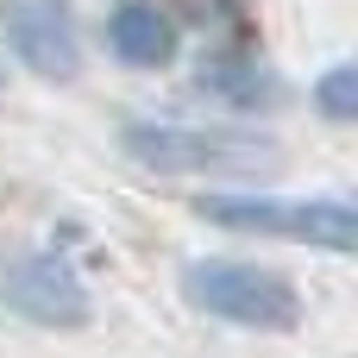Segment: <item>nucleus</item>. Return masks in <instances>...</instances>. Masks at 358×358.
Segmentation results:
<instances>
[{"label":"nucleus","mask_w":358,"mask_h":358,"mask_svg":"<svg viewBox=\"0 0 358 358\" xmlns=\"http://www.w3.org/2000/svg\"><path fill=\"white\" fill-rule=\"evenodd\" d=\"M120 145L138 170L157 176H245L258 164H277V138L239 132V126H176V120H126Z\"/></svg>","instance_id":"1"},{"label":"nucleus","mask_w":358,"mask_h":358,"mask_svg":"<svg viewBox=\"0 0 358 358\" xmlns=\"http://www.w3.org/2000/svg\"><path fill=\"white\" fill-rule=\"evenodd\" d=\"M201 220L227 227V233H264V239H289V245H321V252H358V208L315 195H201L195 201Z\"/></svg>","instance_id":"2"},{"label":"nucleus","mask_w":358,"mask_h":358,"mask_svg":"<svg viewBox=\"0 0 358 358\" xmlns=\"http://www.w3.org/2000/svg\"><path fill=\"white\" fill-rule=\"evenodd\" d=\"M182 296H189V308H201L227 327H252V334H289L302 321V296L277 271H258L239 258H195L182 271Z\"/></svg>","instance_id":"3"},{"label":"nucleus","mask_w":358,"mask_h":358,"mask_svg":"<svg viewBox=\"0 0 358 358\" xmlns=\"http://www.w3.org/2000/svg\"><path fill=\"white\" fill-rule=\"evenodd\" d=\"M0 302H6L13 315H25L31 327H82V321L94 315L82 277H76L69 258H57V252H25V258H13V264L0 271Z\"/></svg>","instance_id":"4"},{"label":"nucleus","mask_w":358,"mask_h":358,"mask_svg":"<svg viewBox=\"0 0 358 358\" xmlns=\"http://www.w3.org/2000/svg\"><path fill=\"white\" fill-rule=\"evenodd\" d=\"M0 38L6 50L44 76V82H69L82 69V38H76V13L63 0H0Z\"/></svg>","instance_id":"5"},{"label":"nucleus","mask_w":358,"mask_h":358,"mask_svg":"<svg viewBox=\"0 0 358 358\" xmlns=\"http://www.w3.org/2000/svg\"><path fill=\"white\" fill-rule=\"evenodd\" d=\"M107 50L132 69H164L176 57V19L157 0H120L107 13Z\"/></svg>","instance_id":"6"},{"label":"nucleus","mask_w":358,"mask_h":358,"mask_svg":"<svg viewBox=\"0 0 358 358\" xmlns=\"http://www.w3.org/2000/svg\"><path fill=\"white\" fill-rule=\"evenodd\" d=\"M195 82H201V94H214V101H227L239 113H258V107H277L283 101L277 69L264 57H252V50H208Z\"/></svg>","instance_id":"7"},{"label":"nucleus","mask_w":358,"mask_h":358,"mask_svg":"<svg viewBox=\"0 0 358 358\" xmlns=\"http://www.w3.org/2000/svg\"><path fill=\"white\" fill-rule=\"evenodd\" d=\"M315 107H321V120H334V126H352L358 120V69L352 63H334V69L315 82Z\"/></svg>","instance_id":"8"}]
</instances>
